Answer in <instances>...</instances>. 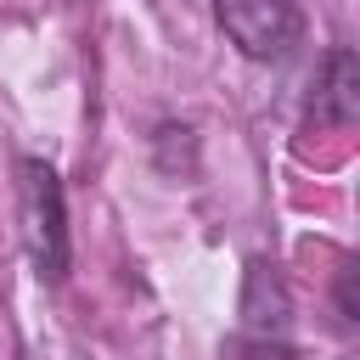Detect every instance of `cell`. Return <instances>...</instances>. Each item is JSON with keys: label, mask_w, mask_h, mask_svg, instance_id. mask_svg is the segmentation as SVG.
Segmentation results:
<instances>
[{"label": "cell", "mask_w": 360, "mask_h": 360, "mask_svg": "<svg viewBox=\"0 0 360 360\" xmlns=\"http://www.w3.org/2000/svg\"><path fill=\"white\" fill-rule=\"evenodd\" d=\"M17 219H22V248L34 259V270L45 281L68 276L73 242H68V197H62V174L45 158H22L17 163Z\"/></svg>", "instance_id": "1"}, {"label": "cell", "mask_w": 360, "mask_h": 360, "mask_svg": "<svg viewBox=\"0 0 360 360\" xmlns=\"http://www.w3.org/2000/svg\"><path fill=\"white\" fill-rule=\"evenodd\" d=\"M214 17L248 62H287L304 39V11L292 0H214Z\"/></svg>", "instance_id": "2"}, {"label": "cell", "mask_w": 360, "mask_h": 360, "mask_svg": "<svg viewBox=\"0 0 360 360\" xmlns=\"http://www.w3.org/2000/svg\"><path fill=\"white\" fill-rule=\"evenodd\" d=\"M236 309H242V338L248 343H287V332H292V292L276 276V264H264V259L248 264Z\"/></svg>", "instance_id": "3"}, {"label": "cell", "mask_w": 360, "mask_h": 360, "mask_svg": "<svg viewBox=\"0 0 360 360\" xmlns=\"http://www.w3.org/2000/svg\"><path fill=\"white\" fill-rule=\"evenodd\" d=\"M360 118V62L349 45H332L315 84H309V124L315 129H349Z\"/></svg>", "instance_id": "4"}, {"label": "cell", "mask_w": 360, "mask_h": 360, "mask_svg": "<svg viewBox=\"0 0 360 360\" xmlns=\"http://www.w3.org/2000/svg\"><path fill=\"white\" fill-rule=\"evenodd\" d=\"M242 360H292V349L287 343H248L242 338Z\"/></svg>", "instance_id": "5"}, {"label": "cell", "mask_w": 360, "mask_h": 360, "mask_svg": "<svg viewBox=\"0 0 360 360\" xmlns=\"http://www.w3.org/2000/svg\"><path fill=\"white\" fill-rule=\"evenodd\" d=\"M338 309H343V321H354L360 309H354V270H343L338 276Z\"/></svg>", "instance_id": "6"}]
</instances>
